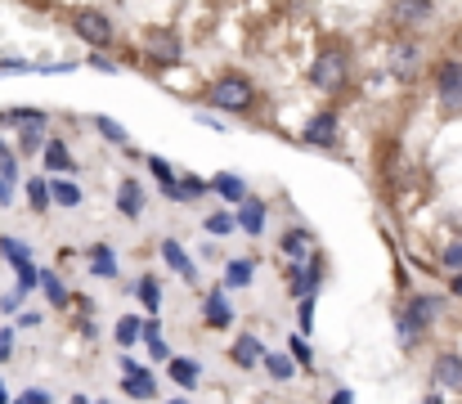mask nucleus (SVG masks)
Here are the masks:
<instances>
[{
    "label": "nucleus",
    "mask_w": 462,
    "mask_h": 404,
    "mask_svg": "<svg viewBox=\"0 0 462 404\" xmlns=\"http://www.w3.org/2000/svg\"><path fill=\"white\" fill-rule=\"evenodd\" d=\"M252 99H256V90H252L247 77H220L207 90V104L211 108H225V113H243V108H252Z\"/></svg>",
    "instance_id": "1"
},
{
    "label": "nucleus",
    "mask_w": 462,
    "mask_h": 404,
    "mask_svg": "<svg viewBox=\"0 0 462 404\" xmlns=\"http://www.w3.org/2000/svg\"><path fill=\"white\" fill-rule=\"evenodd\" d=\"M346 72H350V63H346L341 50H323V54L310 63V81H314L319 90H341V86H346Z\"/></svg>",
    "instance_id": "2"
},
{
    "label": "nucleus",
    "mask_w": 462,
    "mask_h": 404,
    "mask_svg": "<svg viewBox=\"0 0 462 404\" xmlns=\"http://www.w3.org/2000/svg\"><path fill=\"white\" fill-rule=\"evenodd\" d=\"M72 27H77V36H81L86 45H95V50H104V45L113 41V23H108V14H99V9H77V14H72Z\"/></svg>",
    "instance_id": "3"
},
{
    "label": "nucleus",
    "mask_w": 462,
    "mask_h": 404,
    "mask_svg": "<svg viewBox=\"0 0 462 404\" xmlns=\"http://www.w3.org/2000/svg\"><path fill=\"white\" fill-rule=\"evenodd\" d=\"M122 391H126V396H135V400H153V396H157L153 373L126 360V364H122Z\"/></svg>",
    "instance_id": "4"
},
{
    "label": "nucleus",
    "mask_w": 462,
    "mask_h": 404,
    "mask_svg": "<svg viewBox=\"0 0 462 404\" xmlns=\"http://www.w3.org/2000/svg\"><path fill=\"white\" fill-rule=\"evenodd\" d=\"M418 63H422V54H418L413 41H400V45L391 50V72H395V77H413Z\"/></svg>",
    "instance_id": "5"
},
{
    "label": "nucleus",
    "mask_w": 462,
    "mask_h": 404,
    "mask_svg": "<svg viewBox=\"0 0 462 404\" xmlns=\"http://www.w3.org/2000/svg\"><path fill=\"white\" fill-rule=\"evenodd\" d=\"M301 139H306V144H319V148L337 144V117H332V113H319L306 131H301Z\"/></svg>",
    "instance_id": "6"
},
{
    "label": "nucleus",
    "mask_w": 462,
    "mask_h": 404,
    "mask_svg": "<svg viewBox=\"0 0 462 404\" xmlns=\"http://www.w3.org/2000/svg\"><path fill=\"white\" fill-rule=\"evenodd\" d=\"M436 382H440L445 391L462 396V360L458 355H440V360H436Z\"/></svg>",
    "instance_id": "7"
},
{
    "label": "nucleus",
    "mask_w": 462,
    "mask_h": 404,
    "mask_svg": "<svg viewBox=\"0 0 462 404\" xmlns=\"http://www.w3.org/2000/svg\"><path fill=\"white\" fill-rule=\"evenodd\" d=\"M234 230L261 234V230H265V207H261L256 198H243V202H238V225H234Z\"/></svg>",
    "instance_id": "8"
},
{
    "label": "nucleus",
    "mask_w": 462,
    "mask_h": 404,
    "mask_svg": "<svg viewBox=\"0 0 462 404\" xmlns=\"http://www.w3.org/2000/svg\"><path fill=\"white\" fill-rule=\"evenodd\" d=\"M162 189H166V198H171V202H189V198L207 193V184H202L198 175H189V180H166Z\"/></svg>",
    "instance_id": "9"
},
{
    "label": "nucleus",
    "mask_w": 462,
    "mask_h": 404,
    "mask_svg": "<svg viewBox=\"0 0 462 404\" xmlns=\"http://www.w3.org/2000/svg\"><path fill=\"white\" fill-rule=\"evenodd\" d=\"M431 14V0H395V23L400 27H413Z\"/></svg>",
    "instance_id": "10"
},
{
    "label": "nucleus",
    "mask_w": 462,
    "mask_h": 404,
    "mask_svg": "<svg viewBox=\"0 0 462 404\" xmlns=\"http://www.w3.org/2000/svg\"><path fill=\"white\" fill-rule=\"evenodd\" d=\"M211 189H216L225 202H243V198H247V184H243L238 175H229V171H220V175L211 180Z\"/></svg>",
    "instance_id": "11"
},
{
    "label": "nucleus",
    "mask_w": 462,
    "mask_h": 404,
    "mask_svg": "<svg viewBox=\"0 0 462 404\" xmlns=\"http://www.w3.org/2000/svg\"><path fill=\"white\" fill-rule=\"evenodd\" d=\"M140 207H144V193H140L135 180H126V184L117 189V211H122V216H140Z\"/></svg>",
    "instance_id": "12"
},
{
    "label": "nucleus",
    "mask_w": 462,
    "mask_h": 404,
    "mask_svg": "<svg viewBox=\"0 0 462 404\" xmlns=\"http://www.w3.org/2000/svg\"><path fill=\"white\" fill-rule=\"evenodd\" d=\"M202 315H207L211 328H225V324H229V301H225V292H211V296L202 301Z\"/></svg>",
    "instance_id": "13"
},
{
    "label": "nucleus",
    "mask_w": 462,
    "mask_h": 404,
    "mask_svg": "<svg viewBox=\"0 0 462 404\" xmlns=\"http://www.w3.org/2000/svg\"><path fill=\"white\" fill-rule=\"evenodd\" d=\"M166 373H171V382H180L184 391L198 387V364H193V360H166Z\"/></svg>",
    "instance_id": "14"
},
{
    "label": "nucleus",
    "mask_w": 462,
    "mask_h": 404,
    "mask_svg": "<svg viewBox=\"0 0 462 404\" xmlns=\"http://www.w3.org/2000/svg\"><path fill=\"white\" fill-rule=\"evenodd\" d=\"M162 257H166V266L175 269L180 278H193V261L184 257V248H180L175 239H166V243H162Z\"/></svg>",
    "instance_id": "15"
},
{
    "label": "nucleus",
    "mask_w": 462,
    "mask_h": 404,
    "mask_svg": "<svg viewBox=\"0 0 462 404\" xmlns=\"http://www.w3.org/2000/svg\"><path fill=\"white\" fill-rule=\"evenodd\" d=\"M50 202H59V207H81V189H77L72 180H54V184H50Z\"/></svg>",
    "instance_id": "16"
},
{
    "label": "nucleus",
    "mask_w": 462,
    "mask_h": 404,
    "mask_svg": "<svg viewBox=\"0 0 462 404\" xmlns=\"http://www.w3.org/2000/svg\"><path fill=\"white\" fill-rule=\"evenodd\" d=\"M229 355H234V360H238V364H256V360H261V342H256V337H247V333H243V337H238V342H234V351H229Z\"/></svg>",
    "instance_id": "17"
},
{
    "label": "nucleus",
    "mask_w": 462,
    "mask_h": 404,
    "mask_svg": "<svg viewBox=\"0 0 462 404\" xmlns=\"http://www.w3.org/2000/svg\"><path fill=\"white\" fill-rule=\"evenodd\" d=\"M261 360H265V369H270V378H274V382H288V378L297 373L292 355H261Z\"/></svg>",
    "instance_id": "18"
},
{
    "label": "nucleus",
    "mask_w": 462,
    "mask_h": 404,
    "mask_svg": "<svg viewBox=\"0 0 462 404\" xmlns=\"http://www.w3.org/2000/svg\"><path fill=\"white\" fill-rule=\"evenodd\" d=\"M314 278H319V269L301 261V266H292V287H297V296H310L314 292Z\"/></svg>",
    "instance_id": "19"
},
{
    "label": "nucleus",
    "mask_w": 462,
    "mask_h": 404,
    "mask_svg": "<svg viewBox=\"0 0 462 404\" xmlns=\"http://www.w3.org/2000/svg\"><path fill=\"white\" fill-rule=\"evenodd\" d=\"M45 166H50V171H72V157H68V148H63L59 139L45 144Z\"/></svg>",
    "instance_id": "20"
},
{
    "label": "nucleus",
    "mask_w": 462,
    "mask_h": 404,
    "mask_svg": "<svg viewBox=\"0 0 462 404\" xmlns=\"http://www.w3.org/2000/svg\"><path fill=\"white\" fill-rule=\"evenodd\" d=\"M140 333H144V319H135V315L117 319V342H122V346H135V342H140Z\"/></svg>",
    "instance_id": "21"
},
{
    "label": "nucleus",
    "mask_w": 462,
    "mask_h": 404,
    "mask_svg": "<svg viewBox=\"0 0 462 404\" xmlns=\"http://www.w3.org/2000/svg\"><path fill=\"white\" fill-rule=\"evenodd\" d=\"M409 319H413L418 328H427V324L436 319V301H431V296H418V301L409 305Z\"/></svg>",
    "instance_id": "22"
},
{
    "label": "nucleus",
    "mask_w": 462,
    "mask_h": 404,
    "mask_svg": "<svg viewBox=\"0 0 462 404\" xmlns=\"http://www.w3.org/2000/svg\"><path fill=\"white\" fill-rule=\"evenodd\" d=\"M283 252H288V257H306L310 252V230H288V234H283Z\"/></svg>",
    "instance_id": "23"
},
{
    "label": "nucleus",
    "mask_w": 462,
    "mask_h": 404,
    "mask_svg": "<svg viewBox=\"0 0 462 404\" xmlns=\"http://www.w3.org/2000/svg\"><path fill=\"white\" fill-rule=\"evenodd\" d=\"M225 283H229V287H247V283H252V261H229Z\"/></svg>",
    "instance_id": "24"
},
{
    "label": "nucleus",
    "mask_w": 462,
    "mask_h": 404,
    "mask_svg": "<svg viewBox=\"0 0 462 404\" xmlns=\"http://www.w3.org/2000/svg\"><path fill=\"white\" fill-rule=\"evenodd\" d=\"M90 261H95V274H104V278H113V274H117V261H113V252H108V248H95V252H90Z\"/></svg>",
    "instance_id": "25"
},
{
    "label": "nucleus",
    "mask_w": 462,
    "mask_h": 404,
    "mask_svg": "<svg viewBox=\"0 0 462 404\" xmlns=\"http://www.w3.org/2000/svg\"><path fill=\"white\" fill-rule=\"evenodd\" d=\"M36 283H41V287H45V296H50V301H54V305H63V301H68V287H63V283H59V278H54V274H41V278H36Z\"/></svg>",
    "instance_id": "26"
},
{
    "label": "nucleus",
    "mask_w": 462,
    "mask_h": 404,
    "mask_svg": "<svg viewBox=\"0 0 462 404\" xmlns=\"http://www.w3.org/2000/svg\"><path fill=\"white\" fill-rule=\"evenodd\" d=\"M440 104H445L449 113H462V81H449V86H440Z\"/></svg>",
    "instance_id": "27"
},
{
    "label": "nucleus",
    "mask_w": 462,
    "mask_h": 404,
    "mask_svg": "<svg viewBox=\"0 0 462 404\" xmlns=\"http://www.w3.org/2000/svg\"><path fill=\"white\" fill-rule=\"evenodd\" d=\"M153 54L157 59H166V63H175V59H180V41H175V36H157Z\"/></svg>",
    "instance_id": "28"
},
{
    "label": "nucleus",
    "mask_w": 462,
    "mask_h": 404,
    "mask_svg": "<svg viewBox=\"0 0 462 404\" xmlns=\"http://www.w3.org/2000/svg\"><path fill=\"white\" fill-rule=\"evenodd\" d=\"M27 198H32L36 211H45V207H50V184H45V180H32V184H27Z\"/></svg>",
    "instance_id": "29"
},
{
    "label": "nucleus",
    "mask_w": 462,
    "mask_h": 404,
    "mask_svg": "<svg viewBox=\"0 0 462 404\" xmlns=\"http://www.w3.org/2000/svg\"><path fill=\"white\" fill-rule=\"evenodd\" d=\"M0 252H5V257L14 261V269H18V266H27V261H32V252H27V248H18L14 239H0Z\"/></svg>",
    "instance_id": "30"
},
{
    "label": "nucleus",
    "mask_w": 462,
    "mask_h": 404,
    "mask_svg": "<svg viewBox=\"0 0 462 404\" xmlns=\"http://www.w3.org/2000/svg\"><path fill=\"white\" fill-rule=\"evenodd\" d=\"M140 301H144L149 310H157V305H162V292H157V278H140Z\"/></svg>",
    "instance_id": "31"
},
{
    "label": "nucleus",
    "mask_w": 462,
    "mask_h": 404,
    "mask_svg": "<svg viewBox=\"0 0 462 404\" xmlns=\"http://www.w3.org/2000/svg\"><path fill=\"white\" fill-rule=\"evenodd\" d=\"M292 364H306V369H314V351H310L301 337H292Z\"/></svg>",
    "instance_id": "32"
},
{
    "label": "nucleus",
    "mask_w": 462,
    "mask_h": 404,
    "mask_svg": "<svg viewBox=\"0 0 462 404\" xmlns=\"http://www.w3.org/2000/svg\"><path fill=\"white\" fill-rule=\"evenodd\" d=\"M418 333H422V328H418L409 315H400V342H404V346H413V342H418Z\"/></svg>",
    "instance_id": "33"
},
{
    "label": "nucleus",
    "mask_w": 462,
    "mask_h": 404,
    "mask_svg": "<svg viewBox=\"0 0 462 404\" xmlns=\"http://www.w3.org/2000/svg\"><path fill=\"white\" fill-rule=\"evenodd\" d=\"M36 278H41V274H36V266H32V261H27V266H18V292L36 287Z\"/></svg>",
    "instance_id": "34"
},
{
    "label": "nucleus",
    "mask_w": 462,
    "mask_h": 404,
    "mask_svg": "<svg viewBox=\"0 0 462 404\" xmlns=\"http://www.w3.org/2000/svg\"><path fill=\"white\" fill-rule=\"evenodd\" d=\"M207 230H211L216 239H225V234H234V221H229V216H211V221H207Z\"/></svg>",
    "instance_id": "35"
},
{
    "label": "nucleus",
    "mask_w": 462,
    "mask_h": 404,
    "mask_svg": "<svg viewBox=\"0 0 462 404\" xmlns=\"http://www.w3.org/2000/svg\"><path fill=\"white\" fill-rule=\"evenodd\" d=\"M99 131H104V139H113V144H122V139H126V131H122L113 117H99Z\"/></svg>",
    "instance_id": "36"
},
{
    "label": "nucleus",
    "mask_w": 462,
    "mask_h": 404,
    "mask_svg": "<svg viewBox=\"0 0 462 404\" xmlns=\"http://www.w3.org/2000/svg\"><path fill=\"white\" fill-rule=\"evenodd\" d=\"M445 266L454 269V274H462V239H458V243H449V248H445Z\"/></svg>",
    "instance_id": "37"
},
{
    "label": "nucleus",
    "mask_w": 462,
    "mask_h": 404,
    "mask_svg": "<svg viewBox=\"0 0 462 404\" xmlns=\"http://www.w3.org/2000/svg\"><path fill=\"white\" fill-rule=\"evenodd\" d=\"M149 166H153V175L166 184V180H175V171H171V162H162V157H149Z\"/></svg>",
    "instance_id": "38"
},
{
    "label": "nucleus",
    "mask_w": 462,
    "mask_h": 404,
    "mask_svg": "<svg viewBox=\"0 0 462 404\" xmlns=\"http://www.w3.org/2000/svg\"><path fill=\"white\" fill-rule=\"evenodd\" d=\"M449 81H462V68H458V63H445V68H440V86H449Z\"/></svg>",
    "instance_id": "39"
},
{
    "label": "nucleus",
    "mask_w": 462,
    "mask_h": 404,
    "mask_svg": "<svg viewBox=\"0 0 462 404\" xmlns=\"http://www.w3.org/2000/svg\"><path fill=\"white\" fill-rule=\"evenodd\" d=\"M310 328H314V301H301V333H310Z\"/></svg>",
    "instance_id": "40"
},
{
    "label": "nucleus",
    "mask_w": 462,
    "mask_h": 404,
    "mask_svg": "<svg viewBox=\"0 0 462 404\" xmlns=\"http://www.w3.org/2000/svg\"><path fill=\"white\" fill-rule=\"evenodd\" d=\"M144 342H149V355H153V360H166V342H162V337H144Z\"/></svg>",
    "instance_id": "41"
},
{
    "label": "nucleus",
    "mask_w": 462,
    "mask_h": 404,
    "mask_svg": "<svg viewBox=\"0 0 462 404\" xmlns=\"http://www.w3.org/2000/svg\"><path fill=\"white\" fill-rule=\"evenodd\" d=\"M18 404H50V396H45V391H27Z\"/></svg>",
    "instance_id": "42"
},
{
    "label": "nucleus",
    "mask_w": 462,
    "mask_h": 404,
    "mask_svg": "<svg viewBox=\"0 0 462 404\" xmlns=\"http://www.w3.org/2000/svg\"><path fill=\"white\" fill-rule=\"evenodd\" d=\"M332 404H355V396H350V391H337V396H332Z\"/></svg>",
    "instance_id": "43"
},
{
    "label": "nucleus",
    "mask_w": 462,
    "mask_h": 404,
    "mask_svg": "<svg viewBox=\"0 0 462 404\" xmlns=\"http://www.w3.org/2000/svg\"><path fill=\"white\" fill-rule=\"evenodd\" d=\"M72 404H104V400H86V396H77V400H72Z\"/></svg>",
    "instance_id": "44"
},
{
    "label": "nucleus",
    "mask_w": 462,
    "mask_h": 404,
    "mask_svg": "<svg viewBox=\"0 0 462 404\" xmlns=\"http://www.w3.org/2000/svg\"><path fill=\"white\" fill-rule=\"evenodd\" d=\"M454 292H458V296H462V274H458V278H454Z\"/></svg>",
    "instance_id": "45"
},
{
    "label": "nucleus",
    "mask_w": 462,
    "mask_h": 404,
    "mask_svg": "<svg viewBox=\"0 0 462 404\" xmlns=\"http://www.w3.org/2000/svg\"><path fill=\"white\" fill-rule=\"evenodd\" d=\"M422 404H440V396H427V400H422Z\"/></svg>",
    "instance_id": "46"
},
{
    "label": "nucleus",
    "mask_w": 462,
    "mask_h": 404,
    "mask_svg": "<svg viewBox=\"0 0 462 404\" xmlns=\"http://www.w3.org/2000/svg\"><path fill=\"white\" fill-rule=\"evenodd\" d=\"M166 404H189V400H166Z\"/></svg>",
    "instance_id": "47"
}]
</instances>
